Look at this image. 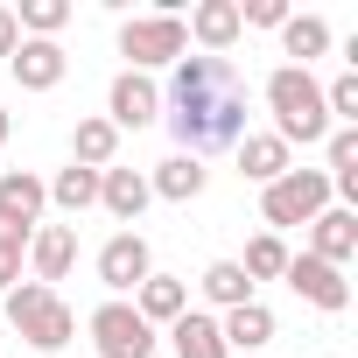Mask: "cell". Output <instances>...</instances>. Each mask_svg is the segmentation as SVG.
<instances>
[{"label": "cell", "mask_w": 358, "mask_h": 358, "mask_svg": "<svg viewBox=\"0 0 358 358\" xmlns=\"http://www.w3.org/2000/svg\"><path fill=\"white\" fill-rule=\"evenodd\" d=\"M169 344H176V358H232L218 337V316H197V309H183L169 323Z\"/></svg>", "instance_id": "ac0fdd59"}, {"label": "cell", "mask_w": 358, "mask_h": 358, "mask_svg": "<svg viewBox=\"0 0 358 358\" xmlns=\"http://www.w3.org/2000/svg\"><path fill=\"white\" fill-rule=\"evenodd\" d=\"M8 64H15V78H22V92H57V85H64V71H71V57H64V43H36V36H22Z\"/></svg>", "instance_id": "30bf717a"}, {"label": "cell", "mask_w": 358, "mask_h": 358, "mask_svg": "<svg viewBox=\"0 0 358 358\" xmlns=\"http://www.w3.org/2000/svg\"><path fill=\"white\" fill-rule=\"evenodd\" d=\"M120 57H134V71L148 78L155 64H176L190 57V36H183V15H134L120 29Z\"/></svg>", "instance_id": "5b68a950"}, {"label": "cell", "mask_w": 358, "mask_h": 358, "mask_svg": "<svg viewBox=\"0 0 358 358\" xmlns=\"http://www.w3.org/2000/svg\"><path fill=\"white\" fill-rule=\"evenodd\" d=\"M169 134L183 141V155H197V162L246 141V85H239L232 57H176Z\"/></svg>", "instance_id": "6da1fadb"}, {"label": "cell", "mask_w": 358, "mask_h": 358, "mask_svg": "<svg viewBox=\"0 0 358 358\" xmlns=\"http://www.w3.org/2000/svg\"><path fill=\"white\" fill-rule=\"evenodd\" d=\"M43 204H50L43 176H29V169H8V176H0V218H15V225H29V232H36Z\"/></svg>", "instance_id": "e0dca14e"}, {"label": "cell", "mask_w": 358, "mask_h": 358, "mask_svg": "<svg viewBox=\"0 0 358 358\" xmlns=\"http://www.w3.org/2000/svg\"><path fill=\"white\" fill-rule=\"evenodd\" d=\"M29 267H36L43 288L64 281V274L78 267V225H43V232H29Z\"/></svg>", "instance_id": "5bb4252c"}, {"label": "cell", "mask_w": 358, "mask_h": 358, "mask_svg": "<svg viewBox=\"0 0 358 358\" xmlns=\"http://www.w3.org/2000/svg\"><path fill=\"white\" fill-rule=\"evenodd\" d=\"M183 36H197V43H204V57H225V50L246 36V22H239V0H197Z\"/></svg>", "instance_id": "4fadbf2b"}, {"label": "cell", "mask_w": 358, "mask_h": 358, "mask_svg": "<svg viewBox=\"0 0 358 358\" xmlns=\"http://www.w3.org/2000/svg\"><path fill=\"white\" fill-rule=\"evenodd\" d=\"M8 323H15V337H29L36 351H64V344H71V330H78L71 302H64L57 288H43V281L8 288Z\"/></svg>", "instance_id": "3957f363"}, {"label": "cell", "mask_w": 358, "mask_h": 358, "mask_svg": "<svg viewBox=\"0 0 358 358\" xmlns=\"http://www.w3.org/2000/svg\"><path fill=\"white\" fill-rule=\"evenodd\" d=\"M64 22H71V0H22L15 8V29H29L36 43H57Z\"/></svg>", "instance_id": "d4e9b609"}, {"label": "cell", "mask_w": 358, "mask_h": 358, "mask_svg": "<svg viewBox=\"0 0 358 358\" xmlns=\"http://www.w3.org/2000/svg\"><path fill=\"white\" fill-rule=\"evenodd\" d=\"M281 50L295 57V71H309V57L330 50V22H316V15H288V22H281Z\"/></svg>", "instance_id": "7402d4cb"}, {"label": "cell", "mask_w": 358, "mask_h": 358, "mask_svg": "<svg viewBox=\"0 0 358 358\" xmlns=\"http://www.w3.org/2000/svg\"><path fill=\"white\" fill-rule=\"evenodd\" d=\"M204 176H211V169H204L197 155H169V162L148 176V190L169 197V204H190V197H204Z\"/></svg>", "instance_id": "d6986e66"}, {"label": "cell", "mask_w": 358, "mask_h": 358, "mask_svg": "<svg viewBox=\"0 0 358 358\" xmlns=\"http://www.w3.org/2000/svg\"><path fill=\"white\" fill-rule=\"evenodd\" d=\"M239 267H246V281H274V274L288 267V246H281V232H260V239L246 246V260H239Z\"/></svg>", "instance_id": "484cf974"}, {"label": "cell", "mask_w": 358, "mask_h": 358, "mask_svg": "<svg viewBox=\"0 0 358 358\" xmlns=\"http://www.w3.org/2000/svg\"><path fill=\"white\" fill-rule=\"evenodd\" d=\"M232 155H239V176H246V183H260V190H267V183H281V176L295 169V162H288V148H281L274 134H246Z\"/></svg>", "instance_id": "2e32d148"}, {"label": "cell", "mask_w": 358, "mask_h": 358, "mask_svg": "<svg viewBox=\"0 0 358 358\" xmlns=\"http://www.w3.org/2000/svg\"><path fill=\"white\" fill-rule=\"evenodd\" d=\"M309 253H316L323 267H344V260L358 253V211H344V204L316 211V218H309Z\"/></svg>", "instance_id": "8fae6325"}, {"label": "cell", "mask_w": 358, "mask_h": 358, "mask_svg": "<svg viewBox=\"0 0 358 358\" xmlns=\"http://www.w3.org/2000/svg\"><path fill=\"white\" fill-rule=\"evenodd\" d=\"M260 211H267V225H309L316 211H330V176L323 169H288L281 183L260 190Z\"/></svg>", "instance_id": "277c9868"}, {"label": "cell", "mask_w": 358, "mask_h": 358, "mask_svg": "<svg viewBox=\"0 0 358 358\" xmlns=\"http://www.w3.org/2000/svg\"><path fill=\"white\" fill-rule=\"evenodd\" d=\"M148 197H155V190H148L141 169H99V204H106L120 225H134V218L148 211Z\"/></svg>", "instance_id": "9a60e30c"}, {"label": "cell", "mask_w": 358, "mask_h": 358, "mask_svg": "<svg viewBox=\"0 0 358 358\" xmlns=\"http://www.w3.org/2000/svg\"><path fill=\"white\" fill-rule=\"evenodd\" d=\"M106 120H113V134H141V127H155L162 120V92H155V78H141V71H120L113 78V92H106Z\"/></svg>", "instance_id": "9c48e42d"}, {"label": "cell", "mask_w": 358, "mask_h": 358, "mask_svg": "<svg viewBox=\"0 0 358 358\" xmlns=\"http://www.w3.org/2000/svg\"><path fill=\"white\" fill-rule=\"evenodd\" d=\"M323 155H330V169H323V176H344V169H358V127H330Z\"/></svg>", "instance_id": "4316f807"}, {"label": "cell", "mask_w": 358, "mask_h": 358, "mask_svg": "<svg viewBox=\"0 0 358 358\" xmlns=\"http://www.w3.org/2000/svg\"><path fill=\"white\" fill-rule=\"evenodd\" d=\"M15 43H22V29H15V8H0V57H15Z\"/></svg>", "instance_id": "f546056e"}, {"label": "cell", "mask_w": 358, "mask_h": 358, "mask_svg": "<svg viewBox=\"0 0 358 358\" xmlns=\"http://www.w3.org/2000/svg\"><path fill=\"white\" fill-rule=\"evenodd\" d=\"M43 190H50V204H57V211H71V218H78V211H92V204H99V169H78V162H71V169H57V183H43Z\"/></svg>", "instance_id": "44dd1931"}, {"label": "cell", "mask_w": 358, "mask_h": 358, "mask_svg": "<svg viewBox=\"0 0 358 358\" xmlns=\"http://www.w3.org/2000/svg\"><path fill=\"white\" fill-rule=\"evenodd\" d=\"M260 358H267V351H260Z\"/></svg>", "instance_id": "d6a6232c"}, {"label": "cell", "mask_w": 358, "mask_h": 358, "mask_svg": "<svg viewBox=\"0 0 358 358\" xmlns=\"http://www.w3.org/2000/svg\"><path fill=\"white\" fill-rule=\"evenodd\" d=\"M71 155H78V169H113V155H120V134H113V120H78V134H71Z\"/></svg>", "instance_id": "603a6c76"}, {"label": "cell", "mask_w": 358, "mask_h": 358, "mask_svg": "<svg viewBox=\"0 0 358 358\" xmlns=\"http://www.w3.org/2000/svg\"><path fill=\"white\" fill-rule=\"evenodd\" d=\"M134 295H141V302H134V316H141L148 330H155V323H176V316L190 309V288H183V281H169V274H148Z\"/></svg>", "instance_id": "ffe728a7"}, {"label": "cell", "mask_w": 358, "mask_h": 358, "mask_svg": "<svg viewBox=\"0 0 358 358\" xmlns=\"http://www.w3.org/2000/svg\"><path fill=\"white\" fill-rule=\"evenodd\" d=\"M267 106H274V141L281 148H316V141H330V113H323V85L309 78V71H295V64H281L274 78H267Z\"/></svg>", "instance_id": "7a4b0ae2"}, {"label": "cell", "mask_w": 358, "mask_h": 358, "mask_svg": "<svg viewBox=\"0 0 358 358\" xmlns=\"http://www.w3.org/2000/svg\"><path fill=\"white\" fill-rule=\"evenodd\" d=\"M281 281L302 295V302H316L323 316H337L344 302H351V281H344V267H323L316 253H288V267H281Z\"/></svg>", "instance_id": "ba28073f"}, {"label": "cell", "mask_w": 358, "mask_h": 358, "mask_svg": "<svg viewBox=\"0 0 358 358\" xmlns=\"http://www.w3.org/2000/svg\"><path fill=\"white\" fill-rule=\"evenodd\" d=\"M148 274H155V253H148V239H141V232H113V239L99 246V281L113 288V302H120V295H134Z\"/></svg>", "instance_id": "52a82bcc"}, {"label": "cell", "mask_w": 358, "mask_h": 358, "mask_svg": "<svg viewBox=\"0 0 358 358\" xmlns=\"http://www.w3.org/2000/svg\"><path fill=\"white\" fill-rule=\"evenodd\" d=\"M0 148H8V113H0Z\"/></svg>", "instance_id": "1f68e13d"}, {"label": "cell", "mask_w": 358, "mask_h": 358, "mask_svg": "<svg viewBox=\"0 0 358 358\" xmlns=\"http://www.w3.org/2000/svg\"><path fill=\"white\" fill-rule=\"evenodd\" d=\"M197 288H204L218 309H239V302H253V281H246V267H239V260H211Z\"/></svg>", "instance_id": "cb8c5ba5"}, {"label": "cell", "mask_w": 358, "mask_h": 358, "mask_svg": "<svg viewBox=\"0 0 358 358\" xmlns=\"http://www.w3.org/2000/svg\"><path fill=\"white\" fill-rule=\"evenodd\" d=\"M218 337H225L232 358H260L267 337H274V309H267V302H239V309L218 316Z\"/></svg>", "instance_id": "7c38bea8"}, {"label": "cell", "mask_w": 358, "mask_h": 358, "mask_svg": "<svg viewBox=\"0 0 358 358\" xmlns=\"http://www.w3.org/2000/svg\"><path fill=\"white\" fill-rule=\"evenodd\" d=\"M239 22H253V29H281L288 8H281V0H253V8H239Z\"/></svg>", "instance_id": "83f0119b"}, {"label": "cell", "mask_w": 358, "mask_h": 358, "mask_svg": "<svg viewBox=\"0 0 358 358\" xmlns=\"http://www.w3.org/2000/svg\"><path fill=\"white\" fill-rule=\"evenodd\" d=\"M92 344H99V358H155V330L134 316V302H99Z\"/></svg>", "instance_id": "8992f818"}, {"label": "cell", "mask_w": 358, "mask_h": 358, "mask_svg": "<svg viewBox=\"0 0 358 358\" xmlns=\"http://www.w3.org/2000/svg\"><path fill=\"white\" fill-rule=\"evenodd\" d=\"M15 281H22V253H15V246H0V295H8Z\"/></svg>", "instance_id": "f1b7e54d"}, {"label": "cell", "mask_w": 358, "mask_h": 358, "mask_svg": "<svg viewBox=\"0 0 358 358\" xmlns=\"http://www.w3.org/2000/svg\"><path fill=\"white\" fill-rule=\"evenodd\" d=\"M0 246H15V253H29V225H15V218H0Z\"/></svg>", "instance_id": "4dcf8cb0"}]
</instances>
